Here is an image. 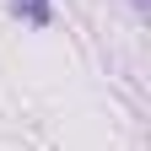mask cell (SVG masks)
<instances>
[{
  "mask_svg": "<svg viewBox=\"0 0 151 151\" xmlns=\"http://www.w3.org/2000/svg\"><path fill=\"white\" fill-rule=\"evenodd\" d=\"M11 6H16V11H22V16H27V22H38V27H43V22H49V6H43V0H11Z\"/></svg>",
  "mask_w": 151,
  "mask_h": 151,
  "instance_id": "cell-1",
  "label": "cell"
}]
</instances>
